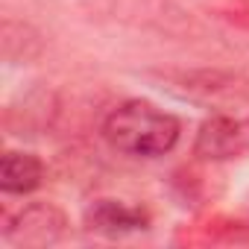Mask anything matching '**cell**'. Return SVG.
I'll return each instance as SVG.
<instances>
[{"label":"cell","instance_id":"1","mask_svg":"<svg viewBox=\"0 0 249 249\" xmlns=\"http://www.w3.org/2000/svg\"><path fill=\"white\" fill-rule=\"evenodd\" d=\"M103 141L129 159H161L176 150L182 138V120L161 106L132 97L117 103L100 126Z\"/></svg>","mask_w":249,"mask_h":249},{"label":"cell","instance_id":"2","mask_svg":"<svg viewBox=\"0 0 249 249\" xmlns=\"http://www.w3.org/2000/svg\"><path fill=\"white\" fill-rule=\"evenodd\" d=\"M71 220L56 202H30L3 223V240L18 249H47L68 237Z\"/></svg>","mask_w":249,"mask_h":249},{"label":"cell","instance_id":"4","mask_svg":"<svg viewBox=\"0 0 249 249\" xmlns=\"http://www.w3.org/2000/svg\"><path fill=\"white\" fill-rule=\"evenodd\" d=\"M82 226L103 237H126V234L150 229V211L141 205H132V202H123V199L103 196L85 208Z\"/></svg>","mask_w":249,"mask_h":249},{"label":"cell","instance_id":"5","mask_svg":"<svg viewBox=\"0 0 249 249\" xmlns=\"http://www.w3.org/2000/svg\"><path fill=\"white\" fill-rule=\"evenodd\" d=\"M47 167L30 150H6L0 159V191L6 196H27L44 185Z\"/></svg>","mask_w":249,"mask_h":249},{"label":"cell","instance_id":"3","mask_svg":"<svg viewBox=\"0 0 249 249\" xmlns=\"http://www.w3.org/2000/svg\"><path fill=\"white\" fill-rule=\"evenodd\" d=\"M249 153V114H211L199 123L194 156L202 161H231Z\"/></svg>","mask_w":249,"mask_h":249}]
</instances>
